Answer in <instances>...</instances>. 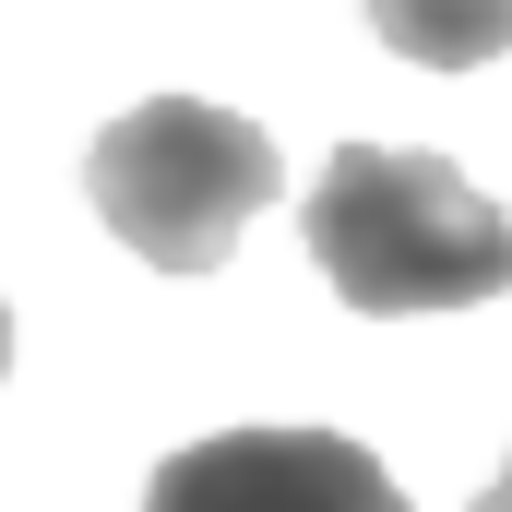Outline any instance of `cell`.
I'll use <instances>...</instances> for the list:
<instances>
[{"mask_svg": "<svg viewBox=\"0 0 512 512\" xmlns=\"http://www.w3.org/2000/svg\"><path fill=\"white\" fill-rule=\"evenodd\" d=\"M477 512H512V465H501V477H489V489H477Z\"/></svg>", "mask_w": 512, "mask_h": 512, "instance_id": "obj_5", "label": "cell"}, {"mask_svg": "<svg viewBox=\"0 0 512 512\" xmlns=\"http://www.w3.org/2000/svg\"><path fill=\"white\" fill-rule=\"evenodd\" d=\"M393 60L417 72H477V60H512V0H370Z\"/></svg>", "mask_w": 512, "mask_h": 512, "instance_id": "obj_4", "label": "cell"}, {"mask_svg": "<svg viewBox=\"0 0 512 512\" xmlns=\"http://www.w3.org/2000/svg\"><path fill=\"white\" fill-rule=\"evenodd\" d=\"M310 262L346 310L417 322V310H477L512 286V215L417 143H346L310 191Z\"/></svg>", "mask_w": 512, "mask_h": 512, "instance_id": "obj_1", "label": "cell"}, {"mask_svg": "<svg viewBox=\"0 0 512 512\" xmlns=\"http://www.w3.org/2000/svg\"><path fill=\"white\" fill-rule=\"evenodd\" d=\"M0 382H12V298H0Z\"/></svg>", "mask_w": 512, "mask_h": 512, "instance_id": "obj_6", "label": "cell"}, {"mask_svg": "<svg viewBox=\"0 0 512 512\" xmlns=\"http://www.w3.org/2000/svg\"><path fill=\"white\" fill-rule=\"evenodd\" d=\"M274 191H286L274 143H262L239 108H203V96H143V108L108 120L96 155H84V203H96L108 239H120L131 262H155V274H215Z\"/></svg>", "mask_w": 512, "mask_h": 512, "instance_id": "obj_2", "label": "cell"}, {"mask_svg": "<svg viewBox=\"0 0 512 512\" xmlns=\"http://www.w3.org/2000/svg\"><path fill=\"white\" fill-rule=\"evenodd\" d=\"M143 512H417L346 429H215L155 465Z\"/></svg>", "mask_w": 512, "mask_h": 512, "instance_id": "obj_3", "label": "cell"}]
</instances>
